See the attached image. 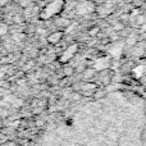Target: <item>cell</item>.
<instances>
[{
    "mask_svg": "<svg viewBox=\"0 0 146 146\" xmlns=\"http://www.w3.org/2000/svg\"><path fill=\"white\" fill-rule=\"evenodd\" d=\"M64 5V0H51V3H48L45 5V8L42 9V12L40 13V18L41 19H49V18L56 15Z\"/></svg>",
    "mask_w": 146,
    "mask_h": 146,
    "instance_id": "obj_1",
    "label": "cell"
},
{
    "mask_svg": "<svg viewBox=\"0 0 146 146\" xmlns=\"http://www.w3.org/2000/svg\"><path fill=\"white\" fill-rule=\"evenodd\" d=\"M78 50V44H73V45H69L68 48L64 50V53H62L60 58H59V60L62 62V63H68L69 60L74 56V54L77 53Z\"/></svg>",
    "mask_w": 146,
    "mask_h": 146,
    "instance_id": "obj_2",
    "label": "cell"
},
{
    "mask_svg": "<svg viewBox=\"0 0 146 146\" xmlns=\"http://www.w3.org/2000/svg\"><path fill=\"white\" fill-rule=\"evenodd\" d=\"M95 9L92 1H88V0H81L77 4V8H76V12L78 14H86V13H91Z\"/></svg>",
    "mask_w": 146,
    "mask_h": 146,
    "instance_id": "obj_3",
    "label": "cell"
},
{
    "mask_svg": "<svg viewBox=\"0 0 146 146\" xmlns=\"http://www.w3.org/2000/svg\"><path fill=\"white\" fill-rule=\"evenodd\" d=\"M62 37H63V32L62 31H55V32H51L50 35L48 36V42L53 44V45H56L58 42H60Z\"/></svg>",
    "mask_w": 146,
    "mask_h": 146,
    "instance_id": "obj_4",
    "label": "cell"
},
{
    "mask_svg": "<svg viewBox=\"0 0 146 146\" xmlns=\"http://www.w3.org/2000/svg\"><path fill=\"white\" fill-rule=\"evenodd\" d=\"M56 25L62 26V28H67L69 25H71V21H68V19H64V18H62V19H58V23H56Z\"/></svg>",
    "mask_w": 146,
    "mask_h": 146,
    "instance_id": "obj_5",
    "label": "cell"
},
{
    "mask_svg": "<svg viewBox=\"0 0 146 146\" xmlns=\"http://www.w3.org/2000/svg\"><path fill=\"white\" fill-rule=\"evenodd\" d=\"M99 31H100V28H99L98 26H95V27H92V28L90 30V35H91V36H96Z\"/></svg>",
    "mask_w": 146,
    "mask_h": 146,
    "instance_id": "obj_6",
    "label": "cell"
},
{
    "mask_svg": "<svg viewBox=\"0 0 146 146\" xmlns=\"http://www.w3.org/2000/svg\"><path fill=\"white\" fill-rule=\"evenodd\" d=\"M64 72H66V76H71V74H73L74 69L71 68V67H67V68H64Z\"/></svg>",
    "mask_w": 146,
    "mask_h": 146,
    "instance_id": "obj_7",
    "label": "cell"
},
{
    "mask_svg": "<svg viewBox=\"0 0 146 146\" xmlns=\"http://www.w3.org/2000/svg\"><path fill=\"white\" fill-rule=\"evenodd\" d=\"M92 74H94V71H92V69H86V71H85V77H86V78L91 77Z\"/></svg>",
    "mask_w": 146,
    "mask_h": 146,
    "instance_id": "obj_8",
    "label": "cell"
},
{
    "mask_svg": "<svg viewBox=\"0 0 146 146\" xmlns=\"http://www.w3.org/2000/svg\"><path fill=\"white\" fill-rule=\"evenodd\" d=\"M7 30H8V26L5 25V23H3L1 25V35H4V33L7 32Z\"/></svg>",
    "mask_w": 146,
    "mask_h": 146,
    "instance_id": "obj_9",
    "label": "cell"
},
{
    "mask_svg": "<svg viewBox=\"0 0 146 146\" xmlns=\"http://www.w3.org/2000/svg\"><path fill=\"white\" fill-rule=\"evenodd\" d=\"M8 146H15V144H14V142H9V144H8Z\"/></svg>",
    "mask_w": 146,
    "mask_h": 146,
    "instance_id": "obj_10",
    "label": "cell"
},
{
    "mask_svg": "<svg viewBox=\"0 0 146 146\" xmlns=\"http://www.w3.org/2000/svg\"><path fill=\"white\" fill-rule=\"evenodd\" d=\"M126 1H127V3H132V1H133V0H126Z\"/></svg>",
    "mask_w": 146,
    "mask_h": 146,
    "instance_id": "obj_11",
    "label": "cell"
}]
</instances>
